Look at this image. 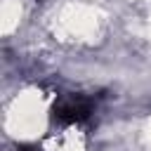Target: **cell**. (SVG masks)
I'll return each mask as SVG.
<instances>
[{
    "mask_svg": "<svg viewBox=\"0 0 151 151\" xmlns=\"http://www.w3.org/2000/svg\"><path fill=\"white\" fill-rule=\"evenodd\" d=\"M92 109H94V101L90 97L66 94V97H59L57 104L52 106V120L59 125H76L87 120L92 116Z\"/></svg>",
    "mask_w": 151,
    "mask_h": 151,
    "instance_id": "6da1fadb",
    "label": "cell"
}]
</instances>
